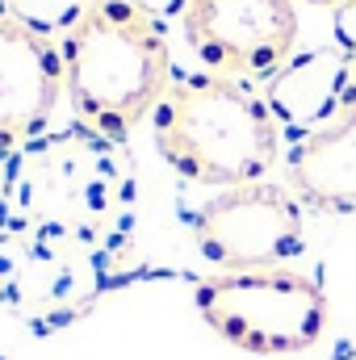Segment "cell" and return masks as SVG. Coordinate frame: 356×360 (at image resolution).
<instances>
[{
  "label": "cell",
  "instance_id": "cell-13",
  "mask_svg": "<svg viewBox=\"0 0 356 360\" xmlns=\"http://www.w3.org/2000/svg\"><path fill=\"white\" fill-rule=\"evenodd\" d=\"M0 4H4V0H0Z\"/></svg>",
  "mask_w": 356,
  "mask_h": 360
},
{
  "label": "cell",
  "instance_id": "cell-3",
  "mask_svg": "<svg viewBox=\"0 0 356 360\" xmlns=\"http://www.w3.org/2000/svg\"><path fill=\"white\" fill-rule=\"evenodd\" d=\"M193 306L222 344L248 356H298L331 319L327 289L293 269L214 272L193 289Z\"/></svg>",
  "mask_w": 356,
  "mask_h": 360
},
{
  "label": "cell",
  "instance_id": "cell-2",
  "mask_svg": "<svg viewBox=\"0 0 356 360\" xmlns=\"http://www.w3.org/2000/svg\"><path fill=\"white\" fill-rule=\"evenodd\" d=\"M155 147L177 176L210 188L265 180L281 160V122L252 89L218 76H177L151 113Z\"/></svg>",
  "mask_w": 356,
  "mask_h": 360
},
{
  "label": "cell",
  "instance_id": "cell-9",
  "mask_svg": "<svg viewBox=\"0 0 356 360\" xmlns=\"http://www.w3.org/2000/svg\"><path fill=\"white\" fill-rule=\"evenodd\" d=\"M0 8H4L13 21L38 30V34H46V38H55V34H68V30L84 17L89 0H4Z\"/></svg>",
  "mask_w": 356,
  "mask_h": 360
},
{
  "label": "cell",
  "instance_id": "cell-6",
  "mask_svg": "<svg viewBox=\"0 0 356 360\" xmlns=\"http://www.w3.org/2000/svg\"><path fill=\"white\" fill-rule=\"evenodd\" d=\"M63 96L68 76L55 38L13 21L0 8V143L25 139L46 126Z\"/></svg>",
  "mask_w": 356,
  "mask_h": 360
},
{
  "label": "cell",
  "instance_id": "cell-1",
  "mask_svg": "<svg viewBox=\"0 0 356 360\" xmlns=\"http://www.w3.org/2000/svg\"><path fill=\"white\" fill-rule=\"evenodd\" d=\"M59 51L76 117L117 143L155 113L177 80L164 25L130 0H89Z\"/></svg>",
  "mask_w": 356,
  "mask_h": 360
},
{
  "label": "cell",
  "instance_id": "cell-12",
  "mask_svg": "<svg viewBox=\"0 0 356 360\" xmlns=\"http://www.w3.org/2000/svg\"><path fill=\"white\" fill-rule=\"evenodd\" d=\"M306 4H323V8H344L348 0H306Z\"/></svg>",
  "mask_w": 356,
  "mask_h": 360
},
{
  "label": "cell",
  "instance_id": "cell-11",
  "mask_svg": "<svg viewBox=\"0 0 356 360\" xmlns=\"http://www.w3.org/2000/svg\"><path fill=\"white\" fill-rule=\"evenodd\" d=\"M134 8H143L147 17H155V21H168V17H180L184 13V4L189 0H130Z\"/></svg>",
  "mask_w": 356,
  "mask_h": 360
},
{
  "label": "cell",
  "instance_id": "cell-4",
  "mask_svg": "<svg viewBox=\"0 0 356 360\" xmlns=\"http://www.w3.org/2000/svg\"><path fill=\"white\" fill-rule=\"evenodd\" d=\"M193 239L205 264L218 272L285 269L306 252V222L298 193L276 180L218 188L193 218Z\"/></svg>",
  "mask_w": 356,
  "mask_h": 360
},
{
  "label": "cell",
  "instance_id": "cell-8",
  "mask_svg": "<svg viewBox=\"0 0 356 360\" xmlns=\"http://www.w3.org/2000/svg\"><path fill=\"white\" fill-rule=\"evenodd\" d=\"M289 188L327 214L356 210V101L289 151Z\"/></svg>",
  "mask_w": 356,
  "mask_h": 360
},
{
  "label": "cell",
  "instance_id": "cell-5",
  "mask_svg": "<svg viewBox=\"0 0 356 360\" xmlns=\"http://www.w3.org/2000/svg\"><path fill=\"white\" fill-rule=\"evenodd\" d=\"M180 25L197 63L243 89L268 84L298 46L293 0H189Z\"/></svg>",
  "mask_w": 356,
  "mask_h": 360
},
{
  "label": "cell",
  "instance_id": "cell-10",
  "mask_svg": "<svg viewBox=\"0 0 356 360\" xmlns=\"http://www.w3.org/2000/svg\"><path fill=\"white\" fill-rule=\"evenodd\" d=\"M336 42H340V51L356 55V0L336 8Z\"/></svg>",
  "mask_w": 356,
  "mask_h": 360
},
{
  "label": "cell",
  "instance_id": "cell-7",
  "mask_svg": "<svg viewBox=\"0 0 356 360\" xmlns=\"http://www.w3.org/2000/svg\"><path fill=\"white\" fill-rule=\"evenodd\" d=\"M265 101L285 130H298L306 139V134L331 126L356 101V55L340 51V46L293 55L268 80Z\"/></svg>",
  "mask_w": 356,
  "mask_h": 360
}]
</instances>
